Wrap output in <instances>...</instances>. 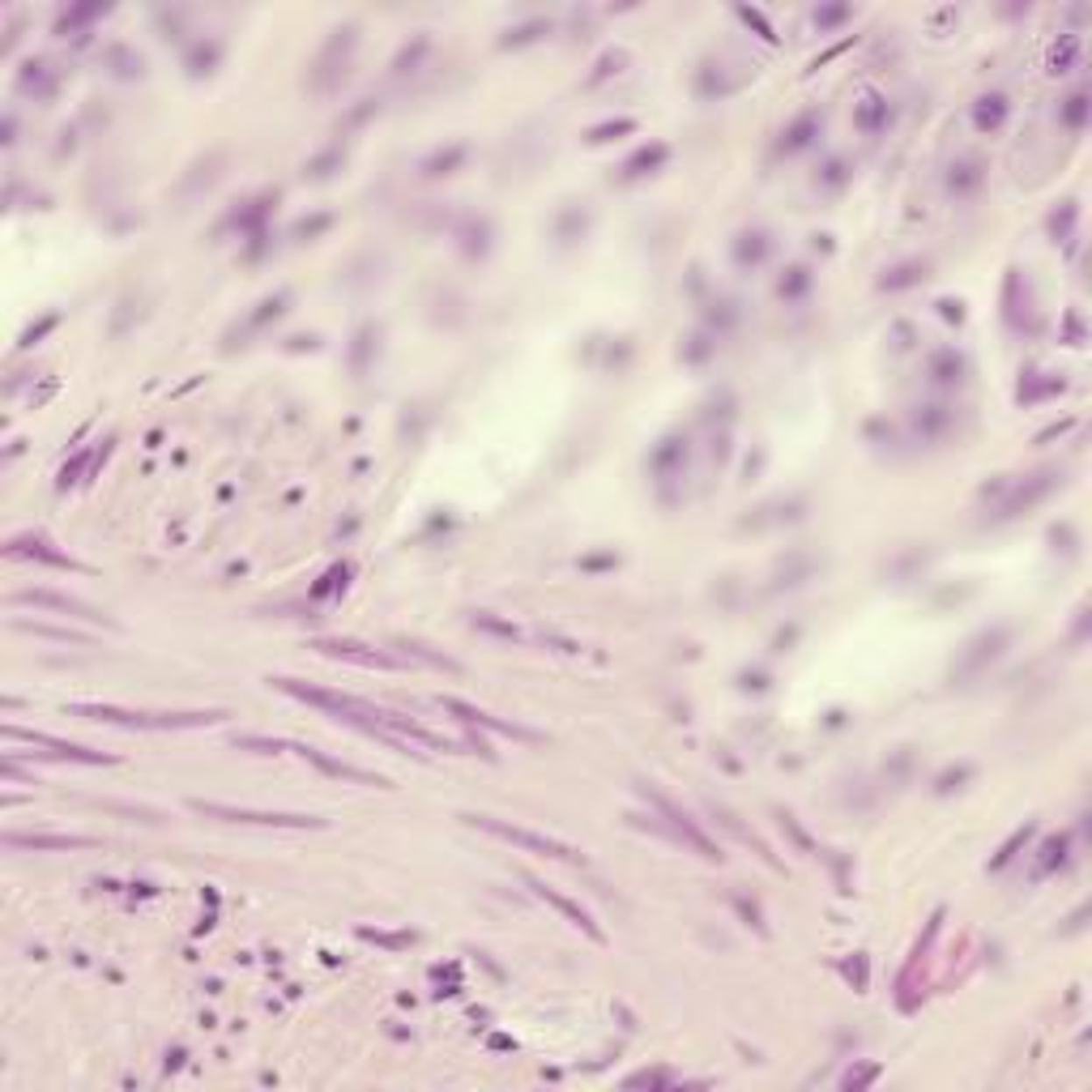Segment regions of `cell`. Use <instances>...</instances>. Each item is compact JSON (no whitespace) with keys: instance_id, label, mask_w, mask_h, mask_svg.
<instances>
[{"instance_id":"obj_16","label":"cell","mask_w":1092,"mask_h":1092,"mask_svg":"<svg viewBox=\"0 0 1092 1092\" xmlns=\"http://www.w3.org/2000/svg\"><path fill=\"white\" fill-rule=\"evenodd\" d=\"M530 888H533V892H538V896H542V900H546V905H555V909H560V913H563V918H567V922H572V926H581V930H585V934H589V939H594V943H602V930L594 926V918H589V913H585V909H581V905H572V900H567V896L551 892V888H542V884H538V879H530Z\"/></svg>"},{"instance_id":"obj_40","label":"cell","mask_w":1092,"mask_h":1092,"mask_svg":"<svg viewBox=\"0 0 1092 1092\" xmlns=\"http://www.w3.org/2000/svg\"><path fill=\"white\" fill-rule=\"evenodd\" d=\"M538 31H551V26H546V22H530V26H521L517 34H508V39H504V47H512V43H530V39H538Z\"/></svg>"},{"instance_id":"obj_27","label":"cell","mask_w":1092,"mask_h":1092,"mask_svg":"<svg viewBox=\"0 0 1092 1092\" xmlns=\"http://www.w3.org/2000/svg\"><path fill=\"white\" fill-rule=\"evenodd\" d=\"M1067 849H1071V836H1050L1046 841V849H1041V866H1037V875H1050L1054 866L1067 862Z\"/></svg>"},{"instance_id":"obj_15","label":"cell","mask_w":1092,"mask_h":1092,"mask_svg":"<svg viewBox=\"0 0 1092 1092\" xmlns=\"http://www.w3.org/2000/svg\"><path fill=\"white\" fill-rule=\"evenodd\" d=\"M299 756L307 764H316L321 772H329V777H342V781H359V786H389L380 772H363V768H355V764H342V760H329L325 751H316V747H295Z\"/></svg>"},{"instance_id":"obj_4","label":"cell","mask_w":1092,"mask_h":1092,"mask_svg":"<svg viewBox=\"0 0 1092 1092\" xmlns=\"http://www.w3.org/2000/svg\"><path fill=\"white\" fill-rule=\"evenodd\" d=\"M465 824L483 828V832H491L499 841H508V845H521V849H530V854H542V858H560V862H581V854L572 849V845H563L555 836H546V832H530V828H517V824H504L496 815H465Z\"/></svg>"},{"instance_id":"obj_34","label":"cell","mask_w":1092,"mask_h":1092,"mask_svg":"<svg viewBox=\"0 0 1092 1092\" xmlns=\"http://www.w3.org/2000/svg\"><path fill=\"white\" fill-rule=\"evenodd\" d=\"M1028 836H1032V824H1025L1020 832H1016V836H1011V841H1007V845H1003V849H998V858L990 862L994 870H998V866H1007V862L1016 858V849H1020V845H1028Z\"/></svg>"},{"instance_id":"obj_26","label":"cell","mask_w":1092,"mask_h":1092,"mask_svg":"<svg viewBox=\"0 0 1092 1092\" xmlns=\"http://www.w3.org/2000/svg\"><path fill=\"white\" fill-rule=\"evenodd\" d=\"M43 68L47 65H26V73L18 77V90H22V95H34V99H47V95H52V81H47Z\"/></svg>"},{"instance_id":"obj_28","label":"cell","mask_w":1092,"mask_h":1092,"mask_svg":"<svg viewBox=\"0 0 1092 1092\" xmlns=\"http://www.w3.org/2000/svg\"><path fill=\"white\" fill-rule=\"evenodd\" d=\"M465 159V145H453V150H440L423 163V175H453V166Z\"/></svg>"},{"instance_id":"obj_20","label":"cell","mask_w":1092,"mask_h":1092,"mask_svg":"<svg viewBox=\"0 0 1092 1092\" xmlns=\"http://www.w3.org/2000/svg\"><path fill=\"white\" fill-rule=\"evenodd\" d=\"M286 303H291V291H278V295H269V299H261L257 303V312L243 321V333H257V329H265L269 321H278L282 312H286Z\"/></svg>"},{"instance_id":"obj_2","label":"cell","mask_w":1092,"mask_h":1092,"mask_svg":"<svg viewBox=\"0 0 1092 1092\" xmlns=\"http://www.w3.org/2000/svg\"><path fill=\"white\" fill-rule=\"evenodd\" d=\"M68 713L86 717V722L129 726V729H193V726H214V722L227 717L218 708H205V713H133V708H120V704H73Z\"/></svg>"},{"instance_id":"obj_3","label":"cell","mask_w":1092,"mask_h":1092,"mask_svg":"<svg viewBox=\"0 0 1092 1092\" xmlns=\"http://www.w3.org/2000/svg\"><path fill=\"white\" fill-rule=\"evenodd\" d=\"M640 794L649 798V807L658 811V815H649L645 824L653 828V832H662V836H670V841H679V845H687L692 854H700V858H708V862H722V845H713L700 828H695V820L683 811V807H674L666 794H658V790H649V786H640Z\"/></svg>"},{"instance_id":"obj_1","label":"cell","mask_w":1092,"mask_h":1092,"mask_svg":"<svg viewBox=\"0 0 1092 1092\" xmlns=\"http://www.w3.org/2000/svg\"><path fill=\"white\" fill-rule=\"evenodd\" d=\"M273 687L286 695H295L303 704H312V708H321V713H329L333 722H342V726L359 729L367 738H376V743H384L389 751H398V756H410L405 751V738L393 734V729L384 726L380 717H384V708H376V704H367L359 695H346V692H329V687H312V683H299V679H273Z\"/></svg>"},{"instance_id":"obj_38","label":"cell","mask_w":1092,"mask_h":1092,"mask_svg":"<svg viewBox=\"0 0 1092 1092\" xmlns=\"http://www.w3.org/2000/svg\"><path fill=\"white\" fill-rule=\"evenodd\" d=\"M969 772H973V768H969V764H960V768H948V772H943V777H939V786H934V790H939V794H948V790H956V781H964V777H969Z\"/></svg>"},{"instance_id":"obj_33","label":"cell","mask_w":1092,"mask_h":1092,"mask_svg":"<svg viewBox=\"0 0 1092 1092\" xmlns=\"http://www.w3.org/2000/svg\"><path fill=\"white\" fill-rule=\"evenodd\" d=\"M102 13H107V4H86V9H73V13L60 18V26H56V31L65 34V31H73V26H81V22H90V18H102Z\"/></svg>"},{"instance_id":"obj_25","label":"cell","mask_w":1092,"mask_h":1092,"mask_svg":"<svg viewBox=\"0 0 1092 1092\" xmlns=\"http://www.w3.org/2000/svg\"><path fill=\"white\" fill-rule=\"evenodd\" d=\"M922 278H926V265H922V261H909V265H896L879 286H884V291H905V286H918Z\"/></svg>"},{"instance_id":"obj_13","label":"cell","mask_w":1092,"mask_h":1092,"mask_svg":"<svg viewBox=\"0 0 1092 1092\" xmlns=\"http://www.w3.org/2000/svg\"><path fill=\"white\" fill-rule=\"evenodd\" d=\"M440 708L457 713V722H465V726H487V729H499V734H512V738H525V743H533V738H538L533 729H525V726H512V722H496V717H487L483 708L465 704V700H457V695H440Z\"/></svg>"},{"instance_id":"obj_35","label":"cell","mask_w":1092,"mask_h":1092,"mask_svg":"<svg viewBox=\"0 0 1092 1092\" xmlns=\"http://www.w3.org/2000/svg\"><path fill=\"white\" fill-rule=\"evenodd\" d=\"M807 286H811V273L807 269H790V278H781V299H798Z\"/></svg>"},{"instance_id":"obj_31","label":"cell","mask_w":1092,"mask_h":1092,"mask_svg":"<svg viewBox=\"0 0 1092 1092\" xmlns=\"http://www.w3.org/2000/svg\"><path fill=\"white\" fill-rule=\"evenodd\" d=\"M1084 116H1088V95H1084V90H1075V95L1067 99V107H1062V124H1067V129H1080V124H1084Z\"/></svg>"},{"instance_id":"obj_45","label":"cell","mask_w":1092,"mask_h":1092,"mask_svg":"<svg viewBox=\"0 0 1092 1092\" xmlns=\"http://www.w3.org/2000/svg\"><path fill=\"white\" fill-rule=\"evenodd\" d=\"M841 18H849V9L841 4V9H828V13H815V22L820 26H828V22H841Z\"/></svg>"},{"instance_id":"obj_18","label":"cell","mask_w":1092,"mask_h":1092,"mask_svg":"<svg viewBox=\"0 0 1092 1092\" xmlns=\"http://www.w3.org/2000/svg\"><path fill=\"white\" fill-rule=\"evenodd\" d=\"M960 376H964V359H960L956 350H939L930 359V384L948 389V384H960Z\"/></svg>"},{"instance_id":"obj_10","label":"cell","mask_w":1092,"mask_h":1092,"mask_svg":"<svg viewBox=\"0 0 1092 1092\" xmlns=\"http://www.w3.org/2000/svg\"><path fill=\"white\" fill-rule=\"evenodd\" d=\"M1062 483V474L1059 469H1041V474H1032V478H1025L1011 496L998 504V512H994V521H1011V517H1020V512H1028L1032 504H1041V499L1050 496L1054 487Z\"/></svg>"},{"instance_id":"obj_39","label":"cell","mask_w":1092,"mask_h":1092,"mask_svg":"<svg viewBox=\"0 0 1092 1092\" xmlns=\"http://www.w3.org/2000/svg\"><path fill=\"white\" fill-rule=\"evenodd\" d=\"M371 337H376V329H359V346H355V371H363L367 367V350H371Z\"/></svg>"},{"instance_id":"obj_9","label":"cell","mask_w":1092,"mask_h":1092,"mask_svg":"<svg viewBox=\"0 0 1092 1092\" xmlns=\"http://www.w3.org/2000/svg\"><path fill=\"white\" fill-rule=\"evenodd\" d=\"M9 606H47V610H60V615L86 619V623H107V628H116L111 619H102V615L95 610V606H90V602H81V597H68V594H52V589H22V594L9 597Z\"/></svg>"},{"instance_id":"obj_8","label":"cell","mask_w":1092,"mask_h":1092,"mask_svg":"<svg viewBox=\"0 0 1092 1092\" xmlns=\"http://www.w3.org/2000/svg\"><path fill=\"white\" fill-rule=\"evenodd\" d=\"M4 738H13V743H31V747H52V751H43V756H52V760H73V764H116L111 756H102V751H90V747H77V743H65V738H56V734H43V729L4 726Z\"/></svg>"},{"instance_id":"obj_43","label":"cell","mask_w":1092,"mask_h":1092,"mask_svg":"<svg viewBox=\"0 0 1092 1092\" xmlns=\"http://www.w3.org/2000/svg\"><path fill=\"white\" fill-rule=\"evenodd\" d=\"M52 325H56V316H47V321H43L39 329H26V333H22V346H34V337H43V333L52 329Z\"/></svg>"},{"instance_id":"obj_41","label":"cell","mask_w":1092,"mask_h":1092,"mask_svg":"<svg viewBox=\"0 0 1092 1092\" xmlns=\"http://www.w3.org/2000/svg\"><path fill=\"white\" fill-rule=\"evenodd\" d=\"M845 171H849V166L841 163V159H832V163H828L824 184H828V188H841V184H845Z\"/></svg>"},{"instance_id":"obj_5","label":"cell","mask_w":1092,"mask_h":1092,"mask_svg":"<svg viewBox=\"0 0 1092 1092\" xmlns=\"http://www.w3.org/2000/svg\"><path fill=\"white\" fill-rule=\"evenodd\" d=\"M205 820H222V824H257V828H325L321 815H286V811H248V807H227V802H205L193 798L188 802Z\"/></svg>"},{"instance_id":"obj_21","label":"cell","mask_w":1092,"mask_h":1092,"mask_svg":"<svg viewBox=\"0 0 1092 1092\" xmlns=\"http://www.w3.org/2000/svg\"><path fill=\"white\" fill-rule=\"evenodd\" d=\"M1003 116H1007V99L1003 95H986V99L973 107V129L977 133H994L1003 124Z\"/></svg>"},{"instance_id":"obj_37","label":"cell","mask_w":1092,"mask_h":1092,"mask_svg":"<svg viewBox=\"0 0 1092 1092\" xmlns=\"http://www.w3.org/2000/svg\"><path fill=\"white\" fill-rule=\"evenodd\" d=\"M658 1084H670V1071H640L628 1080V1088H658Z\"/></svg>"},{"instance_id":"obj_6","label":"cell","mask_w":1092,"mask_h":1092,"mask_svg":"<svg viewBox=\"0 0 1092 1092\" xmlns=\"http://www.w3.org/2000/svg\"><path fill=\"white\" fill-rule=\"evenodd\" d=\"M1007 645H1011V628H986L977 631L969 645H964V653H960V662L952 666V679H977V674H986V666H994L1003 653H1007Z\"/></svg>"},{"instance_id":"obj_47","label":"cell","mask_w":1092,"mask_h":1092,"mask_svg":"<svg viewBox=\"0 0 1092 1092\" xmlns=\"http://www.w3.org/2000/svg\"><path fill=\"white\" fill-rule=\"evenodd\" d=\"M329 227V218H312V222H299V235H316Z\"/></svg>"},{"instance_id":"obj_7","label":"cell","mask_w":1092,"mask_h":1092,"mask_svg":"<svg viewBox=\"0 0 1092 1092\" xmlns=\"http://www.w3.org/2000/svg\"><path fill=\"white\" fill-rule=\"evenodd\" d=\"M350 47H355V26H342V31L329 34L325 52L316 56V73H312V86H316L321 95H329L333 86L346 77V56H350Z\"/></svg>"},{"instance_id":"obj_24","label":"cell","mask_w":1092,"mask_h":1092,"mask_svg":"<svg viewBox=\"0 0 1092 1092\" xmlns=\"http://www.w3.org/2000/svg\"><path fill=\"white\" fill-rule=\"evenodd\" d=\"M977 184H982V163H977V159L956 163V166H952V175H948V188H952L956 197H969Z\"/></svg>"},{"instance_id":"obj_12","label":"cell","mask_w":1092,"mask_h":1092,"mask_svg":"<svg viewBox=\"0 0 1092 1092\" xmlns=\"http://www.w3.org/2000/svg\"><path fill=\"white\" fill-rule=\"evenodd\" d=\"M4 555L9 560H34V563H47V567H68V572H81V563L60 555V551H52V542L47 538H39V533H22V538H13L9 546H4Z\"/></svg>"},{"instance_id":"obj_22","label":"cell","mask_w":1092,"mask_h":1092,"mask_svg":"<svg viewBox=\"0 0 1092 1092\" xmlns=\"http://www.w3.org/2000/svg\"><path fill=\"white\" fill-rule=\"evenodd\" d=\"M884 120H888V102L879 99V95H866L858 102V111H854V124H858L862 133H879Z\"/></svg>"},{"instance_id":"obj_36","label":"cell","mask_w":1092,"mask_h":1092,"mask_svg":"<svg viewBox=\"0 0 1092 1092\" xmlns=\"http://www.w3.org/2000/svg\"><path fill=\"white\" fill-rule=\"evenodd\" d=\"M636 129V120H615V124H597V129H589V141H610L615 133H631Z\"/></svg>"},{"instance_id":"obj_30","label":"cell","mask_w":1092,"mask_h":1092,"mask_svg":"<svg viewBox=\"0 0 1092 1092\" xmlns=\"http://www.w3.org/2000/svg\"><path fill=\"white\" fill-rule=\"evenodd\" d=\"M952 423V414H948V405H926L922 414H918V431H926V435H939V431Z\"/></svg>"},{"instance_id":"obj_11","label":"cell","mask_w":1092,"mask_h":1092,"mask_svg":"<svg viewBox=\"0 0 1092 1092\" xmlns=\"http://www.w3.org/2000/svg\"><path fill=\"white\" fill-rule=\"evenodd\" d=\"M312 649H321L325 658H337V662H355V666H367V670H401V658H389V653H380V649H371V645H359V640H316Z\"/></svg>"},{"instance_id":"obj_44","label":"cell","mask_w":1092,"mask_h":1092,"mask_svg":"<svg viewBox=\"0 0 1092 1092\" xmlns=\"http://www.w3.org/2000/svg\"><path fill=\"white\" fill-rule=\"evenodd\" d=\"M1071 56H1075V39H1071V34H1067V39H1062V52H1054V65L1062 68V65H1067V60H1071Z\"/></svg>"},{"instance_id":"obj_17","label":"cell","mask_w":1092,"mask_h":1092,"mask_svg":"<svg viewBox=\"0 0 1092 1092\" xmlns=\"http://www.w3.org/2000/svg\"><path fill=\"white\" fill-rule=\"evenodd\" d=\"M820 124H824V116H820V111H802L794 124L781 133V145H777V150H781V154H798V150H807V145L820 137Z\"/></svg>"},{"instance_id":"obj_23","label":"cell","mask_w":1092,"mask_h":1092,"mask_svg":"<svg viewBox=\"0 0 1092 1092\" xmlns=\"http://www.w3.org/2000/svg\"><path fill=\"white\" fill-rule=\"evenodd\" d=\"M764 252H768V235L764 231H743L738 235V243H734V261L747 269V265H760Z\"/></svg>"},{"instance_id":"obj_29","label":"cell","mask_w":1092,"mask_h":1092,"mask_svg":"<svg viewBox=\"0 0 1092 1092\" xmlns=\"http://www.w3.org/2000/svg\"><path fill=\"white\" fill-rule=\"evenodd\" d=\"M474 628H478V631H491V636H499V640H521V631L512 628V623H504V619L487 615V610H478V615H474Z\"/></svg>"},{"instance_id":"obj_14","label":"cell","mask_w":1092,"mask_h":1092,"mask_svg":"<svg viewBox=\"0 0 1092 1092\" xmlns=\"http://www.w3.org/2000/svg\"><path fill=\"white\" fill-rule=\"evenodd\" d=\"M95 836H56V832H4V849H90Z\"/></svg>"},{"instance_id":"obj_46","label":"cell","mask_w":1092,"mask_h":1092,"mask_svg":"<svg viewBox=\"0 0 1092 1092\" xmlns=\"http://www.w3.org/2000/svg\"><path fill=\"white\" fill-rule=\"evenodd\" d=\"M870 1075H875V1067H866V1071H849V1075H845V1084H849V1088H858V1084H866Z\"/></svg>"},{"instance_id":"obj_19","label":"cell","mask_w":1092,"mask_h":1092,"mask_svg":"<svg viewBox=\"0 0 1092 1092\" xmlns=\"http://www.w3.org/2000/svg\"><path fill=\"white\" fill-rule=\"evenodd\" d=\"M666 150L662 141H653V145H645V150H636L628 163H623V180H636V175H649V171H658V166L666 163Z\"/></svg>"},{"instance_id":"obj_42","label":"cell","mask_w":1092,"mask_h":1092,"mask_svg":"<svg viewBox=\"0 0 1092 1092\" xmlns=\"http://www.w3.org/2000/svg\"><path fill=\"white\" fill-rule=\"evenodd\" d=\"M86 461H90V457H86V453H81V457H77V461H73V465H65V474H60V483H65V487H68V483H77V474H81V469H86Z\"/></svg>"},{"instance_id":"obj_32","label":"cell","mask_w":1092,"mask_h":1092,"mask_svg":"<svg viewBox=\"0 0 1092 1092\" xmlns=\"http://www.w3.org/2000/svg\"><path fill=\"white\" fill-rule=\"evenodd\" d=\"M214 60H218V43H197V47H193V56H188V68H193V77L209 73V68H214Z\"/></svg>"}]
</instances>
